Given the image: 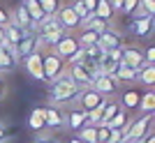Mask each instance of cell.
Instances as JSON below:
<instances>
[{"label":"cell","mask_w":155,"mask_h":143,"mask_svg":"<svg viewBox=\"0 0 155 143\" xmlns=\"http://www.w3.org/2000/svg\"><path fill=\"white\" fill-rule=\"evenodd\" d=\"M79 90H81V88H79V85L70 78V74H65V76H60L58 81H53V83H51L49 102H51L53 106L72 104V102H74V97L79 95Z\"/></svg>","instance_id":"cell-1"},{"label":"cell","mask_w":155,"mask_h":143,"mask_svg":"<svg viewBox=\"0 0 155 143\" xmlns=\"http://www.w3.org/2000/svg\"><path fill=\"white\" fill-rule=\"evenodd\" d=\"M42 72H44L46 83H53V81H58L60 76L67 74V62L58 53H53V49H44L42 51Z\"/></svg>","instance_id":"cell-2"},{"label":"cell","mask_w":155,"mask_h":143,"mask_svg":"<svg viewBox=\"0 0 155 143\" xmlns=\"http://www.w3.org/2000/svg\"><path fill=\"white\" fill-rule=\"evenodd\" d=\"M37 37H39V46L42 49H53L56 42L65 35V30L60 28V23L56 21V16H46L44 21L37 23Z\"/></svg>","instance_id":"cell-3"},{"label":"cell","mask_w":155,"mask_h":143,"mask_svg":"<svg viewBox=\"0 0 155 143\" xmlns=\"http://www.w3.org/2000/svg\"><path fill=\"white\" fill-rule=\"evenodd\" d=\"M153 129V113H143L139 116L137 120H130L127 127H125V143H139L143 136H146V132Z\"/></svg>","instance_id":"cell-4"},{"label":"cell","mask_w":155,"mask_h":143,"mask_svg":"<svg viewBox=\"0 0 155 143\" xmlns=\"http://www.w3.org/2000/svg\"><path fill=\"white\" fill-rule=\"evenodd\" d=\"M91 88L93 90H97L102 97H111V95H116L118 88H120V83H118L114 76H109V74H102V72L93 69V81H91Z\"/></svg>","instance_id":"cell-5"},{"label":"cell","mask_w":155,"mask_h":143,"mask_svg":"<svg viewBox=\"0 0 155 143\" xmlns=\"http://www.w3.org/2000/svg\"><path fill=\"white\" fill-rule=\"evenodd\" d=\"M104 99H107V97H102L97 90H93L91 85H88V88H81V90H79V95L74 97L72 106L84 109V111H93V109H97V106H102Z\"/></svg>","instance_id":"cell-6"},{"label":"cell","mask_w":155,"mask_h":143,"mask_svg":"<svg viewBox=\"0 0 155 143\" xmlns=\"http://www.w3.org/2000/svg\"><path fill=\"white\" fill-rule=\"evenodd\" d=\"M79 51H81V46H79L77 35H70V33H65L63 37L56 42V46H53V53H58L65 62H70V60L74 58Z\"/></svg>","instance_id":"cell-7"},{"label":"cell","mask_w":155,"mask_h":143,"mask_svg":"<svg viewBox=\"0 0 155 143\" xmlns=\"http://www.w3.org/2000/svg\"><path fill=\"white\" fill-rule=\"evenodd\" d=\"M97 44L102 46L104 53L107 51H116V49H123L125 46V37H123V33H120L118 28L109 26L102 35H100V42H97Z\"/></svg>","instance_id":"cell-8"},{"label":"cell","mask_w":155,"mask_h":143,"mask_svg":"<svg viewBox=\"0 0 155 143\" xmlns=\"http://www.w3.org/2000/svg\"><path fill=\"white\" fill-rule=\"evenodd\" d=\"M56 21L60 23V28H63L65 33H74L81 26V19L77 16V12L70 5H60V9L56 12Z\"/></svg>","instance_id":"cell-9"},{"label":"cell","mask_w":155,"mask_h":143,"mask_svg":"<svg viewBox=\"0 0 155 143\" xmlns=\"http://www.w3.org/2000/svg\"><path fill=\"white\" fill-rule=\"evenodd\" d=\"M67 74L79 88H88L93 81V67L88 62H79V65H67Z\"/></svg>","instance_id":"cell-10"},{"label":"cell","mask_w":155,"mask_h":143,"mask_svg":"<svg viewBox=\"0 0 155 143\" xmlns=\"http://www.w3.org/2000/svg\"><path fill=\"white\" fill-rule=\"evenodd\" d=\"M21 65L26 67L28 76H32L35 81H44V72H42V51H35L26 58H21Z\"/></svg>","instance_id":"cell-11"},{"label":"cell","mask_w":155,"mask_h":143,"mask_svg":"<svg viewBox=\"0 0 155 143\" xmlns=\"http://www.w3.org/2000/svg\"><path fill=\"white\" fill-rule=\"evenodd\" d=\"M130 33L134 37L143 39L153 35V16H132L130 21Z\"/></svg>","instance_id":"cell-12"},{"label":"cell","mask_w":155,"mask_h":143,"mask_svg":"<svg viewBox=\"0 0 155 143\" xmlns=\"http://www.w3.org/2000/svg\"><path fill=\"white\" fill-rule=\"evenodd\" d=\"M120 62H125L127 67H132V69H139V67H143L146 62H143V53L139 46L134 44H125L123 46V58H120Z\"/></svg>","instance_id":"cell-13"},{"label":"cell","mask_w":155,"mask_h":143,"mask_svg":"<svg viewBox=\"0 0 155 143\" xmlns=\"http://www.w3.org/2000/svg\"><path fill=\"white\" fill-rule=\"evenodd\" d=\"M42 46H39V37L37 33H26L23 35V39H21L19 44H16V53H19V62L21 58H26V56H30V53L39 51Z\"/></svg>","instance_id":"cell-14"},{"label":"cell","mask_w":155,"mask_h":143,"mask_svg":"<svg viewBox=\"0 0 155 143\" xmlns=\"http://www.w3.org/2000/svg\"><path fill=\"white\" fill-rule=\"evenodd\" d=\"M44 125L49 127V129H60V127H65V113L60 106H44Z\"/></svg>","instance_id":"cell-15"},{"label":"cell","mask_w":155,"mask_h":143,"mask_svg":"<svg viewBox=\"0 0 155 143\" xmlns=\"http://www.w3.org/2000/svg\"><path fill=\"white\" fill-rule=\"evenodd\" d=\"M88 122V111L84 109H77V106H72L67 113H65V127H70V129H81L84 125Z\"/></svg>","instance_id":"cell-16"},{"label":"cell","mask_w":155,"mask_h":143,"mask_svg":"<svg viewBox=\"0 0 155 143\" xmlns=\"http://www.w3.org/2000/svg\"><path fill=\"white\" fill-rule=\"evenodd\" d=\"M139 102H141V92L134 90V88H127V90L120 95V109L123 111H139Z\"/></svg>","instance_id":"cell-17"},{"label":"cell","mask_w":155,"mask_h":143,"mask_svg":"<svg viewBox=\"0 0 155 143\" xmlns=\"http://www.w3.org/2000/svg\"><path fill=\"white\" fill-rule=\"evenodd\" d=\"M111 23H107V21H102L100 16H95V14H88L86 19H81V26L79 28H84V30H93V33L97 35H102L107 28H109Z\"/></svg>","instance_id":"cell-18"},{"label":"cell","mask_w":155,"mask_h":143,"mask_svg":"<svg viewBox=\"0 0 155 143\" xmlns=\"http://www.w3.org/2000/svg\"><path fill=\"white\" fill-rule=\"evenodd\" d=\"M28 129L30 132L46 129V125H44V106H35V109L28 113Z\"/></svg>","instance_id":"cell-19"},{"label":"cell","mask_w":155,"mask_h":143,"mask_svg":"<svg viewBox=\"0 0 155 143\" xmlns=\"http://www.w3.org/2000/svg\"><path fill=\"white\" fill-rule=\"evenodd\" d=\"M114 78H116L118 83H134L137 81V69L127 67L125 62H118L116 72H114Z\"/></svg>","instance_id":"cell-20"},{"label":"cell","mask_w":155,"mask_h":143,"mask_svg":"<svg viewBox=\"0 0 155 143\" xmlns=\"http://www.w3.org/2000/svg\"><path fill=\"white\" fill-rule=\"evenodd\" d=\"M2 33H5V42H9V44H19L21 39H23V35H26V30H23V28H19L16 26V23H12V21H9V23H7V26H2Z\"/></svg>","instance_id":"cell-21"},{"label":"cell","mask_w":155,"mask_h":143,"mask_svg":"<svg viewBox=\"0 0 155 143\" xmlns=\"http://www.w3.org/2000/svg\"><path fill=\"white\" fill-rule=\"evenodd\" d=\"M137 81L146 88H153L155 83V65H143L137 69Z\"/></svg>","instance_id":"cell-22"},{"label":"cell","mask_w":155,"mask_h":143,"mask_svg":"<svg viewBox=\"0 0 155 143\" xmlns=\"http://www.w3.org/2000/svg\"><path fill=\"white\" fill-rule=\"evenodd\" d=\"M23 7H26V12L30 14L32 23H39V21H44V12H42V7H39V0H21Z\"/></svg>","instance_id":"cell-23"},{"label":"cell","mask_w":155,"mask_h":143,"mask_svg":"<svg viewBox=\"0 0 155 143\" xmlns=\"http://www.w3.org/2000/svg\"><path fill=\"white\" fill-rule=\"evenodd\" d=\"M114 7L109 5V0H97V7H95V16H100L102 21H107V23H111L114 21Z\"/></svg>","instance_id":"cell-24"},{"label":"cell","mask_w":155,"mask_h":143,"mask_svg":"<svg viewBox=\"0 0 155 143\" xmlns=\"http://www.w3.org/2000/svg\"><path fill=\"white\" fill-rule=\"evenodd\" d=\"M77 138L84 143H95L97 141V125H88L86 122L81 129H77Z\"/></svg>","instance_id":"cell-25"},{"label":"cell","mask_w":155,"mask_h":143,"mask_svg":"<svg viewBox=\"0 0 155 143\" xmlns=\"http://www.w3.org/2000/svg\"><path fill=\"white\" fill-rule=\"evenodd\" d=\"M139 111H141V113H155V92H153V88H148L146 92H141Z\"/></svg>","instance_id":"cell-26"},{"label":"cell","mask_w":155,"mask_h":143,"mask_svg":"<svg viewBox=\"0 0 155 143\" xmlns=\"http://www.w3.org/2000/svg\"><path fill=\"white\" fill-rule=\"evenodd\" d=\"M16 65H19V60L12 53H7L5 49H0V72H12L16 69Z\"/></svg>","instance_id":"cell-27"},{"label":"cell","mask_w":155,"mask_h":143,"mask_svg":"<svg viewBox=\"0 0 155 143\" xmlns=\"http://www.w3.org/2000/svg\"><path fill=\"white\" fill-rule=\"evenodd\" d=\"M77 39H79V46H81V49H86V46L97 44V42H100V35L93 33V30H84V28H81V33L77 35Z\"/></svg>","instance_id":"cell-28"},{"label":"cell","mask_w":155,"mask_h":143,"mask_svg":"<svg viewBox=\"0 0 155 143\" xmlns=\"http://www.w3.org/2000/svg\"><path fill=\"white\" fill-rule=\"evenodd\" d=\"M127 122H130V118H127V111H118L116 116L111 118L109 122H107V127H111V129H125L127 127Z\"/></svg>","instance_id":"cell-29"},{"label":"cell","mask_w":155,"mask_h":143,"mask_svg":"<svg viewBox=\"0 0 155 143\" xmlns=\"http://www.w3.org/2000/svg\"><path fill=\"white\" fill-rule=\"evenodd\" d=\"M60 0H39V7H42V12L44 16H56V12L60 9Z\"/></svg>","instance_id":"cell-30"},{"label":"cell","mask_w":155,"mask_h":143,"mask_svg":"<svg viewBox=\"0 0 155 143\" xmlns=\"http://www.w3.org/2000/svg\"><path fill=\"white\" fill-rule=\"evenodd\" d=\"M137 7H139V0H123L120 14H125V16H132V14L137 12Z\"/></svg>","instance_id":"cell-31"},{"label":"cell","mask_w":155,"mask_h":143,"mask_svg":"<svg viewBox=\"0 0 155 143\" xmlns=\"http://www.w3.org/2000/svg\"><path fill=\"white\" fill-rule=\"evenodd\" d=\"M109 134H111V129L107 125H97V141L95 143H109Z\"/></svg>","instance_id":"cell-32"},{"label":"cell","mask_w":155,"mask_h":143,"mask_svg":"<svg viewBox=\"0 0 155 143\" xmlns=\"http://www.w3.org/2000/svg\"><path fill=\"white\" fill-rule=\"evenodd\" d=\"M141 53H143V62H146V65H155V46L153 44L141 49Z\"/></svg>","instance_id":"cell-33"},{"label":"cell","mask_w":155,"mask_h":143,"mask_svg":"<svg viewBox=\"0 0 155 143\" xmlns=\"http://www.w3.org/2000/svg\"><path fill=\"white\" fill-rule=\"evenodd\" d=\"M70 7L74 9V12H77L79 19H86V16H88V12H86V7H84V2H81V0H72Z\"/></svg>","instance_id":"cell-34"},{"label":"cell","mask_w":155,"mask_h":143,"mask_svg":"<svg viewBox=\"0 0 155 143\" xmlns=\"http://www.w3.org/2000/svg\"><path fill=\"white\" fill-rule=\"evenodd\" d=\"M109 129H111V127H109ZM109 143H125V132L123 129H111Z\"/></svg>","instance_id":"cell-35"},{"label":"cell","mask_w":155,"mask_h":143,"mask_svg":"<svg viewBox=\"0 0 155 143\" xmlns=\"http://www.w3.org/2000/svg\"><path fill=\"white\" fill-rule=\"evenodd\" d=\"M9 19H12V16H9V9H7V7L0 2V28L7 26V23H9Z\"/></svg>","instance_id":"cell-36"},{"label":"cell","mask_w":155,"mask_h":143,"mask_svg":"<svg viewBox=\"0 0 155 143\" xmlns=\"http://www.w3.org/2000/svg\"><path fill=\"white\" fill-rule=\"evenodd\" d=\"M81 2H84V7H86V12H88V14H95L97 0H81Z\"/></svg>","instance_id":"cell-37"},{"label":"cell","mask_w":155,"mask_h":143,"mask_svg":"<svg viewBox=\"0 0 155 143\" xmlns=\"http://www.w3.org/2000/svg\"><path fill=\"white\" fill-rule=\"evenodd\" d=\"M139 143H155V132H153V129H150V132H146V136H143Z\"/></svg>","instance_id":"cell-38"},{"label":"cell","mask_w":155,"mask_h":143,"mask_svg":"<svg viewBox=\"0 0 155 143\" xmlns=\"http://www.w3.org/2000/svg\"><path fill=\"white\" fill-rule=\"evenodd\" d=\"M109 5L114 7V12H120V7H123V0H109Z\"/></svg>","instance_id":"cell-39"},{"label":"cell","mask_w":155,"mask_h":143,"mask_svg":"<svg viewBox=\"0 0 155 143\" xmlns=\"http://www.w3.org/2000/svg\"><path fill=\"white\" fill-rule=\"evenodd\" d=\"M32 143H58L56 138H46V136H39V138H35Z\"/></svg>","instance_id":"cell-40"},{"label":"cell","mask_w":155,"mask_h":143,"mask_svg":"<svg viewBox=\"0 0 155 143\" xmlns=\"http://www.w3.org/2000/svg\"><path fill=\"white\" fill-rule=\"evenodd\" d=\"M5 138H7V127L0 125V143H5Z\"/></svg>","instance_id":"cell-41"},{"label":"cell","mask_w":155,"mask_h":143,"mask_svg":"<svg viewBox=\"0 0 155 143\" xmlns=\"http://www.w3.org/2000/svg\"><path fill=\"white\" fill-rule=\"evenodd\" d=\"M5 90H7V85H5V81H2V78H0V99L5 97Z\"/></svg>","instance_id":"cell-42"},{"label":"cell","mask_w":155,"mask_h":143,"mask_svg":"<svg viewBox=\"0 0 155 143\" xmlns=\"http://www.w3.org/2000/svg\"><path fill=\"white\" fill-rule=\"evenodd\" d=\"M67 143H84V141H79L77 136H72V138H70V141H67Z\"/></svg>","instance_id":"cell-43"},{"label":"cell","mask_w":155,"mask_h":143,"mask_svg":"<svg viewBox=\"0 0 155 143\" xmlns=\"http://www.w3.org/2000/svg\"><path fill=\"white\" fill-rule=\"evenodd\" d=\"M2 39H5V33H2V28H0V42H2Z\"/></svg>","instance_id":"cell-44"}]
</instances>
